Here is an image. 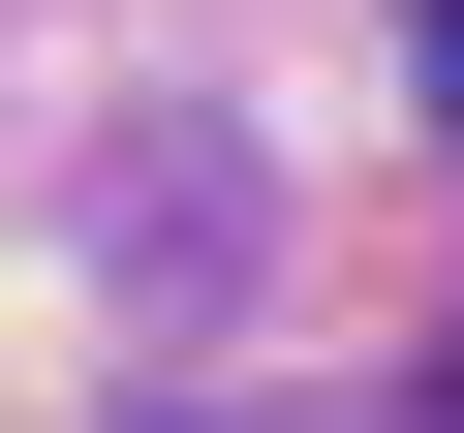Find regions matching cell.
<instances>
[{
	"label": "cell",
	"instance_id": "1",
	"mask_svg": "<svg viewBox=\"0 0 464 433\" xmlns=\"http://www.w3.org/2000/svg\"><path fill=\"white\" fill-rule=\"evenodd\" d=\"M433 124H464V0H433Z\"/></svg>",
	"mask_w": 464,
	"mask_h": 433
}]
</instances>
